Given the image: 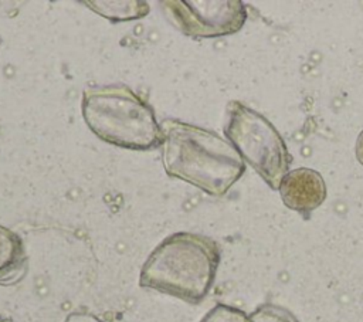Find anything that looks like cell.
<instances>
[{"label": "cell", "instance_id": "obj_1", "mask_svg": "<svg viewBox=\"0 0 363 322\" xmlns=\"http://www.w3.org/2000/svg\"><path fill=\"white\" fill-rule=\"evenodd\" d=\"M160 129L162 162L170 177L218 197L244 174V160L234 146L216 132L179 119H164Z\"/></svg>", "mask_w": 363, "mask_h": 322}, {"label": "cell", "instance_id": "obj_2", "mask_svg": "<svg viewBox=\"0 0 363 322\" xmlns=\"http://www.w3.org/2000/svg\"><path fill=\"white\" fill-rule=\"evenodd\" d=\"M220 257V247L213 238L174 233L149 254L140 270L139 285L199 304L214 284Z\"/></svg>", "mask_w": 363, "mask_h": 322}, {"label": "cell", "instance_id": "obj_3", "mask_svg": "<svg viewBox=\"0 0 363 322\" xmlns=\"http://www.w3.org/2000/svg\"><path fill=\"white\" fill-rule=\"evenodd\" d=\"M81 109L88 128L106 143L130 150L162 145L160 123L152 106L126 85L85 89Z\"/></svg>", "mask_w": 363, "mask_h": 322}, {"label": "cell", "instance_id": "obj_4", "mask_svg": "<svg viewBox=\"0 0 363 322\" xmlns=\"http://www.w3.org/2000/svg\"><path fill=\"white\" fill-rule=\"evenodd\" d=\"M224 135L241 159L277 190L289 170L292 156L272 123L244 104L231 101L227 106Z\"/></svg>", "mask_w": 363, "mask_h": 322}, {"label": "cell", "instance_id": "obj_5", "mask_svg": "<svg viewBox=\"0 0 363 322\" xmlns=\"http://www.w3.org/2000/svg\"><path fill=\"white\" fill-rule=\"evenodd\" d=\"M162 6L172 24L193 38L234 34L247 20L245 6L240 0H167Z\"/></svg>", "mask_w": 363, "mask_h": 322}, {"label": "cell", "instance_id": "obj_6", "mask_svg": "<svg viewBox=\"0 0 363 322\" xmlns=\"http://www.w3.org/2000/svg\"><path fill=\"white\" fill-rule=\"evenodd\" d=\"M284 204L309 218L326 199V184L322 174L309 167H298L288 172L278 187Z\"/></svg>", "mask_w": 363, "mask_h": 322}, {"label": "cell", "instance_id": "obj_7", "mask_svg": "<svg viewBox=\"0 0 363 322\" xmlns=\"http://www.w3.org/2000/svg\"><path fill=\"white\" fill-rule=\"evenodd\" d=\"M27 254L21 238L0 224V284L18 282L27 271Z\"/></svg>", "mask_w": 363, "mask_h": 322}, {"label": "cell", "instance_id": "obj_8", "mask_svg": "<svg viewBox=\"0 0 363 322\" xmlns=\"http://www.w3.org/2000/svg\"><path fill=\"white\" fill-rule=\"evenodd\" d=\"M85 4L108 20L123 21L145 17L149 7L145 1H85Z\"/></svg>", "mask_w": 363, "mask_h": 322}, {"label": "cell", "instance_id": "obj_9", "mask_svg": "<svg viewBox=\"0 0 363 322\" xmlns=\"http://www.w3.org/2000/svg\"><path fill=\"white\" fill-rule=\"evenodd\" d=\"M250 322H299L288 309L274 305L264 304L248 315Z\"/></svg>", "mask_w": 363, "mask_h": 322}, {"label": "cell", "instance_id": "obj_10", "mask_svg": "<svg viewBox=\"0 0 363 322\" xmlns=\"http://www.w3.org/2000/svg\"><path fill=\"white\" fill-rule=\"evenodd\" d=\"M200 322H250V318L238 308L218 304L211 308Z\"/></svg>", "mask_w": 363, "mask_h": 322}, {"label": "cell", "instance_id": "obj_11", "mask_svg": "<svg viewBox=\"0 0 363 322\" xmlns=\"http://www.w3.org/2000/svg\"><path fill=\"white\" fill-rule=\"evenodd\" d=\"M65 322H102L101 319H98L96 316L91 315V313H85V312H75L67 316Z\"/></svg>", "mask_w": 363, "mask_h": 322}, {"label": "cell", "instance_id": "obj_12", "mask_svg": "<svg viewBox=\"0 0 363 322\" xmlns=\"http://www.w3.org/2000/svg\"><path fill=\"white\" fill-rule=\"evenodd\" d=\"M356 157L363 166V131L359 133L357 140H356Z\"/></svg>", "mask_w": 363, "mask_h": 322}, {"label": "cell", "instance_id": "obj_13", "mask_svg": "<svg viewBox=\"0 0 363 322\" xmlns=\"http://www.w3.org/2000/svg\"><path fill=\"white\" fill-rule=\"evenodd\" d=\"M0 322H10V321H7V319H0Z\"/></svg>", "mask_w": 363, "mask_h": 322}]
</instances>
